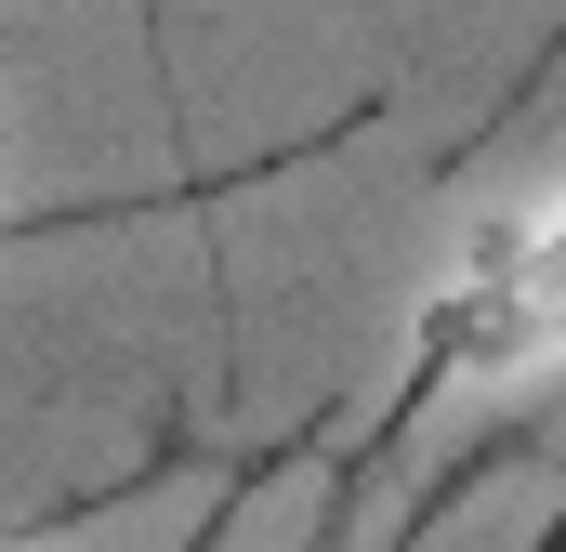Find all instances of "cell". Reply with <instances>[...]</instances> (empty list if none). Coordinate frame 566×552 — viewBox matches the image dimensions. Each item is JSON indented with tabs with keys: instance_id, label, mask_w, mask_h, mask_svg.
Instances as JSON below:
<instances>
[{
	"instance_id": "cell-1",
	"label": "cell",
	"mask_w": 566,
	"mask_h": 552,
	"mask_svg": "<svg viewBox=\"0 0 566 552\" xmlns=\"http://www.w3.org/2000/svg\"><path fill=\"white\" fill-rule=\"evenodd\" d=\"M554 369H566V184L448 264V289L409 329V382L382 395V447L448 395H514V382H554Z\"/></svg>"
},
{
	"instance_id": "cell-2",
	"label": "cell",
	"mask_w": 566,
	"mask_h": 552,
	"mask_svg": "<svg viewBox=\"0 0 566 552\" xmlns=\"http://www.w3.org/2000/svg\"><path fill=\"white\" fill-rule=\"evenodd\" d=\"M434 513H448V487H434ZM434 513H422V527H434ZM422 527H409V540H422ZM409 540H382V552H409Z\"/></svg>"
},
{
	"instance_id": "cell-3",
	"label": "cell",
	"mask_w": 566,
	"mask_h": 552,
	"mask_svg": "<svg viewBox=\"0 0 566 552\" xmlns=\"http://www.w3.org/2000/svg\"><path fill=\"white\" fill-rule=\"evenodd\" d=\"M0 158H13V132H0Z\"/></svg>"
}]
</instances>
